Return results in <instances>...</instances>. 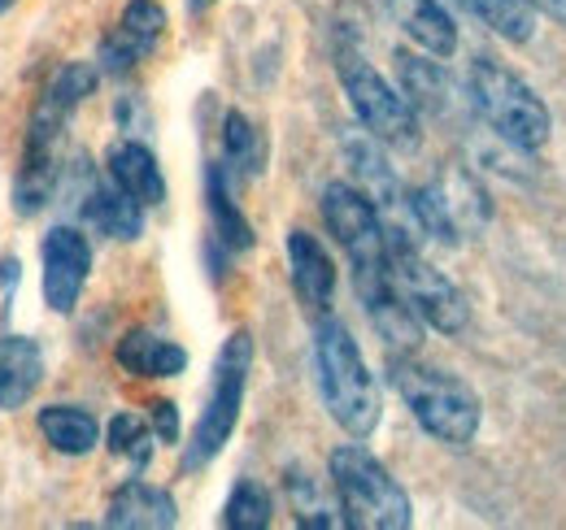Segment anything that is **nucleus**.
<instances>
[{"label":"nucleus","instance_id":"obj_1","mask_svg":"<svg viewBox=\"0 0 566 530\" xmlns=\"http://www.w3.org/2000/svg\"><path fill=\"white\" fill-rule=\"evenodd\" d=\"M96 66L87 62H66L49 78V87L40 92L35 109H31V127H27V148H22V170H18V188H13V209L22 218H35L53 192H57V152L71 127L74 109L96 92Z\"/></svg>","mask_w":566,"mask_h":530},{"label":"nucleus","instance_id":"obj_2","mask_svg":"<svg viewBox=\"0 0 566 530\" xmlns=\"http://www.w3.org/2000/svg\"><path fill=\"white\" fill-rule=\"evenodd\" d=\"M314 370H318V392H323L332 422L349 439H370L384 417V400L345 322L323 318L314 327Z\"/></svg>","mask_w":566,"mask_h":530},{"label":"nucleus","instance_id":"obj_3","mask_svg":"<svg viewBox=\"0 0 566 530\" xmlns=\"http://www.w3.org/2000/svg\"><path fill=\"white\" fill-rule=\"evenodd\" d=\"M388 379H392L397 396L406 400V409L415 413V422L436 444H444V448L475 444L480 422H484V404L458 374L423 365L415 357H392L388 361Z\"/></svg>","mask_w":566,"mask_h":530},{"label":"nucleus","instance_id":"obj_4","mask_svg":"<svg viewBox=\"0 0 566 530\" xmlns=\"http://www.w3.org/2000/svg\"><path fill=\"white\" fill-rule=\"evenodd\" d=\"M327 469H332V487H336V505L345 513V527L406 530L415 522V505H410L406 487L361 444H340L327 457Z\"/></svg>","mask_w":566,"mask_h":530},{"label":"nucleus","instance_id":"obj_5","mask_svg":"<svg viewBox=\"0 0 566 530\" xmlns=\"http://www.w3.org/2000/svg\"><path fill=\"white\" fill-rule=\"evenodd\" d=\"M467 92H471V109L493 127L501 144L518 148V152H536L549 144L554 118L545 109V100L493 57H475V66L467 74Z\"/></svg>","mask_w":566,"mask_h":530},{"label":"nucleus","instance_id":"obj_6","mask_svg":"<svg viewBox=\"0 0 566 530\" xmlns=\"http://www.w3.org/2000/svg\"><path fill=\"white\" fill-rule=\"evenodd\" d=\"M249 370H253V335L231 331L222 339L218 357H213V379L206 409L197 417V431L184 448V469H206V465L231 444L240 409H244V392H249Z\"/></svg>","mask_w":566,"mask_h":530},{"label":"nucleus","instance_id":"obj_7","mask_svg":"<svg viewBox=\"0 0 566 530\" xmlns=\"http://www.w3.org/2000/svg\"><path fill=\"white\" fill-rule=\"evenodd\" d=\"M336 70H340V87L349 96V109L361 123V131L375 135L384 148H397V152H415L423 144L419 109L406 100L401 87H392L379 70L370 66V62H361L349 49H340Z\"/></svg>","mask_w":566,"mask_h":530},{"label":"nucleus","instance_id":"obj_8","mask_svg":"<svg viewBox=\"0 0 566 530\" xmlns=\"http://www.w3.org/2000/svg\"><path fill=\"white\" fill-rule=\"evenodd\" d=\"M388 269H392L397 292L406 296V305L419 314L423 327L440 335H462L471 327V305L458 292V283L444 269H436L427 262L419 253V244L397 226H388Z\"/></svg>","mask_w":566,"mask_h":530},{"label":"nucleus","instance_id":"obj_9","mask_svg":"<svg viewBox=\"0 0 566 530\" xmlns=\"http://www.w3.org/2000/svg\"><path fill=\"white\" fill-rule=\"evenodd\" d=\"M40 265H44V305L53 314H74L83 287H87V274H92V244L87 235L62 222L53 226L44 240H40Z\"/></svg>","mask_w":566,"mask_h":530},{"label":"nucleus","instance_id":"obj_10","mask_svg":"<svg viewBox=\"0 0 566 530\" xmlns=\"http://www.w3.org/2000/svg\"><path fill=\"white\" fill-rule=\"evenodd\" d=\"M161 35H166V9L157 0H132L118 18L114 35H105V44H101V66L109 74L136 70L144 57H153Z\"/></svg>","mask_w":566,"mask_h":530},{"label":"nucleus","instance_id":"obj_11","mask_svg":"<svg viewBox=\"0 0 566 530\" xmlns=\"http://www.w3.org/2000/svg\"><path fill=\"white\" fill-rule=\"evenodd\" d=\"M283 248H287V274H292V287H296L301 305L314 309V314H327V305L336 296V262L327 257L318 235L292 226Z\"/></svg>","mask_w":566,"mask_h":530},{"label":"nucleus","instance_id":"obj_12","mask_svg":"<svg viewBox=\"0 0 566 530\" xmlns=\"http://www.w3.org/2000/svg\"><path fill=\"white\" fill-rule=\"evenodd\" d=\"M179 522V505L166 487H153L144 478L123 483L114 496H109V509H105V527L114 530H170Z\"/></svg>","mask_w":566,"mask_h":530},{"label":"nucleus","instance_id":"obj_13","mask_svg":"<svg viewBox=\"0 0 566 530\" xmlns=\"http://www.w3.org/2000/svg\"><path fill=\"white\" fill-rule=\"evenodd\" d=\"M105 170H109V179H114L127 197L140 200L144 209L166 204V179H161V166H157L153 148L140 144V139H118V144L105 152Z\"/></svg>","mask_w":566,"mask_h":530},{"label":"nucleus","instance_id":"obj_14","mask_svg":"<svg viewBox=\"0 0 566 530\" xmlns=\"http://www.w3.org/2000/svg\"><path fill=\"white\" fill-rule=\"evenodd\" d=\"M44 383V352L27 335H0V409L13 413L40 392Z\"/></svg>","mask_w":566,"mask_h":530},{"label":"nucleus","instance_id":"obj_15","mask_svg":"<svg viewBox=\"0 0 566 530\" xmlns=\"http://www.w3.org/2000/svg\"><path fill=\"white\" fill-rule=\"evenodd\" d=\"M384 9L392 13V22L431 57H453L458 53V26L444 13L440 0H384Z\"/></svg>","mask_w":566,"mask_h":530},{"label":"nucleus","instance_id":"obj_16","mask_svg":"<svg viewBox=\"0 0 566 530\" xmlns=\"http://www.w3.org/2000/svg\"><path fill=\"white\" fill-rule=\"evenodd\" d=\"M78 213H83L87 226H96V231L109 235V240L132 244V240L144 235V204L127 197L114 179H109V183H96V179H92V188H87V197L78 204Z\"/></svg>","mask_w":566,"mask_h":530},{"label":"nucleus","instance_id":"obj_17","mask_svg":"<svg viewBox=\"0 0 566 530\" xmlns=\"http://www.w3.org/2000/svg\"><path fill=\"white\" fill-rule=\"evenodd\" d=\"M114 357L136 379H175V374L188 370V352L175 339H166V335L157 331H144V327L123 335L118 348H114Z\"/></svg>","mask_w":566,"mask_h":530},{"label":"nucleus","instance_id":"obj_18","mask_svg":"<svg viewBox=\"0 0 566 530\" xmlns=\"http://www.w3.org/2000/svg\"><path fill=\"white\" fill-rule=\"evenodd\" d=\"M397 74H401V92L406 100L419 109V114H431V118H444L453 109V78L444 74L440 57H415V53H397Z\"/></svg>","mask_w":566,"mask_h":530},{"label":"nucleus","instance_id":"obj_19","mask_svg":"<svg viewBox=\"0 0 566 530\" xmlns=\"http://www.w3.org/2000/svg\"><path fill=\"white\" fill-rule=\"evenodd\" d=\"M35 426H40L44 444L62 457H87L101 444V422L83 404H49V409H40Z\"/></svg>","mask_w":566,"mask_h":530},{"label":"nucleus","instance_id":"obj_20","mask_svg":"<svg viewBox=\"0 0 566 530\" xmlns=\"http://www.w3.org/2000/svg\"><path fill=\"white\" fill-rule=\"evenodd\" d=\"M206 204H210V222H213V235L227 253H249L258 244L249 218L240 213V204L231 200V170L222 161H210L206 170Z\"/></svg>","mask_w":566,"mask_h":530},{"label":"nucleus","instance_id":"obj_21","mask_svg":"<svg viewBox=\"0 0 566 530\" xmlns=\"http://www.w3.org/2000/svg\"><path fill=\"white\" fill-rule=\"evenodd\" d=\"M262 161H266V144L258 127L240 109L222 114V166L231 170V179H258Z\"/></svg>","mask_w":566,"mask_h":530},{"label":"nucleus","instance_id":"obj_22","mask_svg":"<svg viewBox=\"0 0 566 530\" xmlns=\"http://www.w3.org/2000/svg\"><path fill=\"white\" fill-rule=\"evenodd\" d=\"M462 4L510 44H527L536 35V4L532 0H462Z\"/></svg>","mask_w":566,"mask_h":530},{"label":"nucleus","instance_id":"obj_23","mask_svg":"<svg viewBox=\"0 0 566 530\" xmlns=\"http://www.w3.org/2000/svg\"><path fill=\"white\" fill-rule=\"evenodd\" d=\"M271 496L253 478H240L222 505V527L227 530H266L271 527Z\"/></svg>","mask_w":566,"mask_h":530},{"label":"nucleus","instance_id":"obj_24","mask_svg":"<svg viewBox=\"0 0 566 530\" xmlns=\"http://www.w3.org/2000/svg\"><path fill=\"white\" fill-rule=\"evenodd\" d=\"M105 439H109V453H114V457H127L136 469H144V465L153 462V448H157L153 422H144L136 413H114Z\"/></svg>","mask_w":566,"mask_h":530},{"label":"nucleus","instance_id":"obj_25","mask_svg":"<svg viewBox=\"0 0 566 530\" xmlns=\"http://www.w3.org/2000/svg\"><path fill=\"white\" fill-rule=\"evenodd\" d=\"M148 422H153L161 444H179V409H175V400H153L148 404Z\"/></svg>","mask_w":566,"mask_h":530},{"label":"nucleus","instance_id":"obj_26","mask_svg":"<svg viewBox=\"0 0 566 530\" xmlns=\"http://www.w3.org/2000/svg\"><path fill=\"white\" fill-rule=\"evenodd\" d=\"M18 257H0V287H4V300H13V292H18Z\"/></svg>","mask_w":566,"mask_h":530},{"label":"nucleus","instance_id":"obj_27","mask_svg":"<svg viewBox=\"0 0 566 530\" xmlns=\"http://www.w3.org/2000/svg\"><path fill=\"white\" fill-rule=\"evenodd\" d=\"M532 4H536V13H545V18L566 26V0H532Z\"/></svg>","mask_w":566,"mask_h":530},{"label":"nucleus","instance_id":"obj_28","mask_svg":"<svg viewBox=\"0 0 566 530\" xmlns=\"http://www.w3.org/2000/svg\"><path fill=\"white\" fill-rule=\"evenodd\" d=\"M184 4H188V9H192V13H206V9H210L213 0H184Z\"/></svg>","mask_w":566,"mask_h":530},{"label":"nucleus","instance_id":"obj_29","mask_svg":"<svg viewBox=\"0 0 566 530\" xmlns=\"http://www.w3.org/2000/svg\"><path fill=\"white\" fill-rule=\"evenodd\" d=\"M13 4H18V0H0V13H9V9H13Z\"/></svg>","mask_w":566,"mask_h":530}]
</instances>
